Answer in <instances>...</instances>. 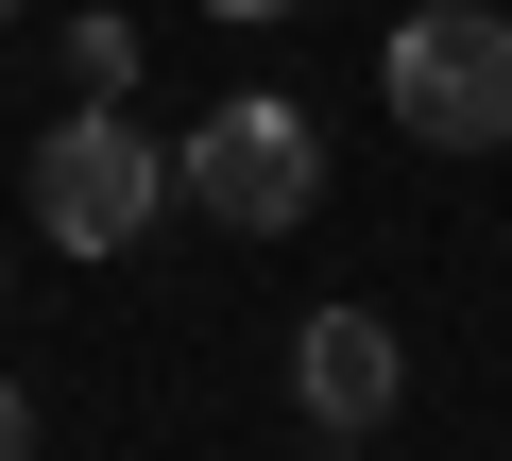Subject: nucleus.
I'll list each match as a JSON object with an SVG mask.
<instances>
[{
  "label": "nucleus",
  "instance_id": "obj_4",
  "mask_svg": "<svg viewBox=\"0 0 512 461\" xmlns=\"http://www.w3.org/2000/svg\"><path fill=\"white\" fill-rule=\"evenodd\" d=\"M291 393L325 410V444H376V427H393V393H410V342H393L376 308H308V342H291Z\"/></svg>",
  "mask_w": 512,
  "mask_h": 461
},
{
  "label": "nucleus",
  "instance_id": "obj_5",
  "mask_svg": "<svg viewBox=\"0 0 512 461\" xmlns=\"http://www.w3.org/2000/svg\"><path fill=\"white\" fill-rule=\"evenodd\" d=\"M0 461H35V393L18 376H0Z\"/></svg>",
  "mask_w": 512,
  "mask_h": 461
},
{
  "label": "nucleus",
  "instance_id": "obj_2",
  "mask_svg": "<svg viewBox=\"0 0 512 461\" xmlns=\"http://www.w3.org/2000/svg\"><path fill=\"white\" fill-rule=\"evenodd\" d=\"M376 86H393V120L427 154H495L512 137V18H495V0H410Z\"/></svg>",
  "mask_w": 512,
  "mask_h": 461
},
{
  "label": "nucleus",
  "instance_id": "obj_3",
  "mask_svg": "<svg viewBox=\"0 0 512 461\" xmlns=\"http://www.w3.org/2000/svg\"><path fill=\"white\" fill-rule=\"evenodd\" d=\"M154 205H171V137H137L120 103H69V120L35 137V222H52L69 257L154 240Z\"/></svg>",
  "mask_w": 512,
  "mask_h": 461
},
{
  "label": "nucleus",
  "instance_id": "obj_6",
  "mask_svg": "<svg viewBox=\"0 0 512 461\" xmlns=\"http://www.w3.org/2000/svg\"><path fill=\"white\" fill-rule=\"evenodd\" d=\"M205 18H291V0H205Z\"/></svg>",
  "mask_w": 512,
  "mask_h": 461
},
{
  "label": "nucleus",
  "instance_id": "obj_8",
  "mask_svg": "<svg viewBox=\"0 0 512 461\" xmlns=\"http://www.w3.org/2000/svg\"><path fill=\"white\" fill-rule=\"evenodd\" d=\"M0 18H18V0H0Z\"/></svg>",
  "mask_w": 512,
  "mask_h": 461
},
{
  "label": "nucleus",
  "instance_id": "obj_1",
  "mask_svg": "<svg viewBox=\"0 0 512 461\" xmlns=\"http://www.w3.org/2000/svg\"><path fill=\"white\" fill-rule=\"evenodd\" d=\"M308 188H325V137L274 86H239V103H205V137H171V205H205L222 240H291Z\"/></svg>",
  "mask_w": 512,
  "mask_h": 461
},
{
  "label": "nucleus",
  "instance_id": "obj_7",
  "mask_svg": "<svg viewBox=\"0 0 512 461\" xmlns=\"http://www.w3.org/2000/svg\"><path fill=\"white\" fill-rule=\"evenodd\" d=\"M308 461H359V444H308Z\"/></svg>",
  "mask_w": 512,
  "mask_h": 461
}]
</instances>
